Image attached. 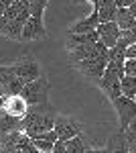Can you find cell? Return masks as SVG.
<instances>
[{
  "label": "cell",
  "instance_id": "484cf974",
  "mask_svg": "<svg viewBox=\"0 0 136 153\" xmlns=\"http://www.w3.org/2000/svg\"><path fill=\"white\" fill-rule=\"evenodd\" d=\"M85 153H108V149H106V147H102V149H91V147H90Z\"/></svg>",
  "mask_w": 136,
  "mask_h": 153
},
{
  "label": "cell",
  "instance_id": "ba28073f",
  "mask_svg": "<svg viewBox=\"0 0 136 153\" xmlns=\"http://www.w3.org/2000/svg\"><path fill=\"white\" fill-rule=\"evenodd\" d=\"M24 82L10 70V65H2L0 70V88H2V94H21Z\"/></svg>",
  "mask_w": 136,
  "mask_h": 153
},
{
  "label": "cell",
  "instance_id": "9a60e30c",
  "mask_svg": "<svg viewBox=\"0 0 136 153\" xmlns=\"http://www.w3.org/2000/svg\"><path fill=\"white\" fill-rule=\"evenodd\" d=\"M35 143V147L39 149V151H51L53 149V145H55V141L59 139L57 137L55 129L51 131H45V133H41V135H37V137H31Z\"/></svg>",
  "mask_w": 136,
  "mask_h": 153
},
{
  "label": "cell",
  "instance_id": "4316f807",
  "mask_svg": "<svg viewBox=\"0 0 136 153\" xmlns=\"http://www.w3.org/2000/svg\"><path fill=\"white\" fill-rule=\"evenodd\" d=\"M128 8H130V12H132V14H134V19H136V2H132V4H130V6H128Z\"/></svg>",
  "mask_w": 136,
  "mask_h": 153
},
{
  "label": "cell",
  "instance_id": "7c38bea8",
  "mask_svg": "<svg viewBox=\"0 0 136 153\" xmlns=\"http://www.w3.org/2000/svg\"><path fill=\"white\" fill-rule=\"evenodd\" d=\"M108 153H128V139H126V131L118 129L112 137L108 139L106 145Z\"/></svg>",
  "mask_w": 136,
  "mask_h": 153
},
{
  "label": "cell",
  "instance_id": "277c9868",
  "mask_svg": "<svg viewBox=\"0 0 136 153\" xmlns=\"http://www.w3.org/2000/svg\"><path fill=\"white\" fill-rule=\"evenodd\" d=\"M77 71H81L85 78L100 82V78L104 76V70L108 65V55H93V57H85L79 61H73L71 63Z\"/></svg>",
  "mask_w": 136,
  "mask_h": 153
},
{
  "label": "cell",
  "instance_id": "44dd1931",
  "mask_svg": "<svg viewBox=\"0 0 136 153\" xmlns=\"http://www.w3.org/2000/svg\"><path fill=\"white\" fill-rule=\"evenodd\" d=\"M124 76H136V59H124Z\"/></svg>",
  "mask_w": 136,
  "mask_h": 153
},
{
  "label": "cell",
  "instance_id": "3957f363",
  "mask_svg": "<svg viewBox=\"0 0 136 153\" xmlns=\"http://www.w3.org/2000/svg\"><path fill=\"white\" fill-rule=\"evenodd\" d=\"M49 92H51V84L45 76H39L33 82H26L21 90L23 98L26 100V104H43V102H49Z\"/></svg>",
  "mask_w": 136,
  "mask_h": 153
},
{
  "label": "cell",
  "instance_id": "7402d4cb",
  "mask_svg": "<svg viewBox=\"0 0 136 153\" xmlns=\"http://www.w3.org/2000/svg\"><path fill=\"white\" fill-rule=\"evenodd\" d=\"M126 139H128V153H136V135L126 133Z\"/></svg>",
  "mask_w": 136,
  "mask_h": 153
},
{
  "label": "cell",
  "instance_id": "8992f818",
  "mask_svg": "<svg viewBox=\"0 0 136 153\" xmlns=\"http://www.w3.org/2000/svg\"><path fill=\"white\" fill-rule=\"evenodd\" d=\"M10 70L14 71L24 84L33 82V80H37L39 76H43V74H41V68H39V63H37L31 55H23L16 63H12V65H10Z\"/></svg>",
  "mask_w": 136,
  "mask_h": 153
},
{
  "label": "cell",
  "instance_id": "ac0fdd59",
  "mask_svg": "<svg viewBox=\"0 0 136 153\" xmlns=\"http://www.w3.org/2000/svg\"><path fill=\"white\" fill-rule=\"evenodd\" d=\"M49 0H31L29 2V12H31V19L37 25H43V12Z\"/></svg>",
  "mask_w": 136,
  "mask_h": 153
},
{
  "label": "cell",
  "instance_id": "6da1fadb",
  "mask_svg": "<svg viewBox=\"0 0 136 153\" xmlns=\"http://www.w3.org/2000/svg\"><path fill=\"white\" fill-rule=\"evenodd\" d=\"M57 114L59 112L51 106V102L29 106V110H26V114L23 118V131L29 137H37L41 133H45V131H51L55 127Z\"/></svg>",
  "mask_w": 136,
  "mask_h": 153
},
{
  "label": "cell",
  "instance_id": "30bf717a",
  "mask_svg": "<svg viewBox=\"0 0 136 153\" xmlns=\"http://www.w3.org/2000/svg\"><path fill=\"white\" fill-rule=\"evenodd\" d=\"M96 31H98L100 41H102L108 49L114 47V45L118 43V39H120V27L116 25V21H110V23H100Z\"/></svg>",
  "mask_w": 136,
  "mask_h": 153
},
{
  "label": "cell",
  "instance_id": "603a6c76",
  "mask_svg": "<svg viewBox=\"0 0 136 153\" xmlns=\"http://www.w3.org/2000/svg\"><path fill=\"white\" fill-rule=\"evenodd\" d=\"M126 59H136V43L126 47Z\"/></svg>",
  "mask_w": 136,
  "mask_h": 153
},
{
  "label": "cell",
  "instance_id": "2e32d148",
  "mask_svg": "<svg viewBox=\"0 0 136 153\" xmlns=\"http://www.w3.org/2000/svg\"><path fill=\"white\" fill-rule=\"evenodd\" d=\"M114 21L120 27V31H124V29H136V19H134V14L130 12L128 6H118Z\"/></svg>",
  "mask_w": 136,
  "mask_h": 153
},
{
  "label": "cell",
  "instance_id": "d6986e66",
  "mask_svg": "<svg viewBox=\"0 0 136 153\" xmlns=\"http://www.w3.org/2000/svg\"><path fill=\"white\" fill-rule=\"evenodd\" d=\"M120 88H122V94L128 98H134L136 96V76H122L120 80Z\"/></svg>",
  "mask_w": 136,
  "mask_h": 153
},
{
  "label": "cell",
  "instance_id": "f1b7e54d",
  "mask_svg": "<svg viewBox=\"0 0 136 153\" xmlns=\"http://www.w3.org/2000/svg\"><path fill=\"white\" fill-rule=\"evenodd\" d=\"M132 2H136V0H124V6H130Z\"/></svg>",
  "mask_w": 136,
  "mask_h": 153
},
{
  "label": "cell",
  "instance_id": "e0dca14e",
  "mask_svg": "<svg viewBox=\"0 0 136 153\" xmlns=\"http://www.w3.org/2000/svg\"><path fill=\"white\" fill-rule=\"evenodd\" d=\"M65 147H67V153H85L90 149V139L83 133H79V135L67 139L65 141Z\"/></svg>",
  "mask_w": 136,
  "mask_h": 153
},
{
  "label": "cell",
  "instance_id": "cb8c5ba5",
  "mask_svg": "<svg viewBox=\"0 0 136 153\" xmlns=\"http://www.w3.org/2000/svg\"><path fill=\"white\" fill-rule=\"evenodd\" d=\"M6 25H8V19L0 14V35H6Z\"/></svg>",
  "mask_w": 136,
  "mask_h": 153
},
{
  "label": "cell",
  "instance_id": "8fae6325",
  "mask_svg": "<svg viewBox=\"0 0 136 153\" xmlns=\"http://www.w3.org/2000/svg\"><path fill=\"white\" fill-rule=\"evenodd\" d=\"M93 8L98 10L100 23H110V21L116 19L118 4H116L114 0H96V2H93Z\"/></svg>",
  "mask_w": 136,
  "mask_h": 153
},
{
  "label": "cell",
  "instance_id": "f546056e",
  "mask_svg": "<svg viewBox=\"0 0 136 153\" xmlns=\"http://www.w3.org/2000/svg\"><path fill=\"white\" fill-rule=\"evenodd\" d=\"M114 2H116L118 6H124V0H114Z\"/></svg>",
  "mask_w": 136,
  "mask_h": 153
},
{
  "label": "cell",
  "instance_id": "5bb4252c",
  "mask_svg": "<svg viewBox=\"0 0 136 153\" xmlns=\"http://www.w3.org/2000/svg\"><path fill=\"white\" fill-rule=\"evenodd\" d=\"M98 25H100V16H98V10L93 8L90 16L79 21V23H75L69 29V33H90V31H96L98 29Z\"/></svg>",
  "mask_w": 136,
  "mask_h": 153
},
{
  "label": "cell",
  "instance_id": "5b68a950",
  "mask_svg": "<svg viewBox=\"0 0 136 153\" xmlns=\"http://www.w3.org/2000/svg\"><path fill=\"white\" fill-rule=\"evenodd\" d=\"M114 104V110H116V114H118V129L126 131L128 129V125H130V120L134 118L136 114V100L134 98H128V96L120 94L118 98H114L112 100Z\"/></svg>",
  "mask_w": 136,
  "mask_h": 153
},
{
  "label": "cell",
  "instance_id": "1f68e13d",
  "mask_svg": "<svg viewBox=\"0 0 136 153\" xmlns=\"http://www.w3.org/2000/svg\"><path fill=\"white\" fill-rule=\"evenodd\" d=\"M39 153H53V151H39Z\"/></svg>",
  "mask_w": 136,
  "mask_h": 153
},
{
  "label": "cell",
  "instance_id": "ffe728a7",
  "mask_svg": "<svg viewBox=\"0 0 136 153\" xmlns=\"http://www.w3.org/2000/svg\"><path fill=\"white\" fill-rule=\"evenodd\" d=\"M118 43L124 45V47H130L132 43H136V29H124V31H120Z\"/></svg>",
  "mask_w": 136,
  "mask_h": 153
},
{
  "label": "cell",
  "instance_id": "4fadbf2b",
  "mask_svg": "<svg viewBox=\"0 0 136 153\" xmlns=\"http://www.w3.org/2000/svg\"><path fill=\"white\" fill-rule=\"evenodd\" d=\"M14 131H23V118L10 117L4 110H0V137L14 133Z\"/></svg>",
  "mask_w": 136,
  "mask_h": 153
},
{
  "label": "cell",
  "instance_id": "52a82bcc",
  "mask_svg": "<svg viewBox=\"0 0 136 153\" xmlns=\"http://www.w3.org/2000/svg\"><path fill=\"white\" fill-rule=\"evenodd\" d=\"M53 129H55L57 137L61 141H67L71 137L83 133V127H81L79 120H75L73 117H65V114H57V120H55V127Z\"/></svg>",
  "mask_w": 136,
  "mask_h": 153
},
{
  "label": "cell",
  "instance_id": "d4e9b609",
  "mask_svg": "<svg viewBox=\"0 0 136 153\" xmlns=\"http://www.w3.org/2000/svg\"><path fill=\"white\" fill-rule=\"evenodd\" d=\"M126 133H128V135H136V114H134V118L130 120V125H128Z\"/></svg>",
  "mask_w": 136,
  "mask_h": 153
},
{
  "label": "cell",
  "instance_id": "83f0119b",
  "mask_svg": "<svg viewBox=\"0 0 136 153\" xmlns=\"http://www.w3.org/2000/svg\"><path fill=\"white\" fill-rule=\"evenodd\" d=\"M81 2H96V0H73V4H81Z\"/></svg>",
  "mask_w": 136,
  "mask_h": 153
},
{
  "label": "cell",
  "instance_id": "9c48e42d",
  "mask_svg": "<svg viewBox=\"0 0 136 153\" xmlns=\"http://www.w3.org/2000/svg\"><path fill=\"white\" fill-rule=\"evenodd\" d=\"M2 110L6 114H10V117L24 118L26 110H29V104L23 98V94H8L2 98Z\"/></svg>",
  "mask_w": 136,
  "mask_h": 153
},
{
  "label": "cell",
  "instance_id": "7a4b0ae2",
  "mask_svg": "<svg viewBox=\"0 0 136 153\" xmlns=\"http://www.w3.org/2000/svg\"><path fill=\"white\" fill-rule=\"evenodd\" d=\"M122 76H124V63L108 61V65H106V70H104V76L100 78L98 86L104 90V94L110 98V102L122 94V88H120Z\"/></svg>",
  "mask_w": 136,
  "mask_h": 153
},
{
  "label": "cell",
  "instance_id": "4dcf8cb0",
  "mask_svg": "<svg viewBox=\"0 0 136 153\" xmlns=\"http://www.w3.org/2000/svg\"><path fill=\"white\" fill-rule=\"evenodd\" d=\"M2 98H4V96H0V110H2Z\"/></svg>",
  "mask_w": 136,
  "mask_h": 153
},
{
  "label": "cell",
  "instance_id": "d6a6232c",
  "mask_svg": "<svg viewBox=\"0 0 136 153\" xmlns=\"http://www.w3.org/2000/svg\"><path fill=\"white\" fill-rule=\"evenodd\" d=\"M0 96H4V94H2V88H0Z\"/></svg>",
  "mask_w": 136,
  "mask_h": 153
}]
</instances>
